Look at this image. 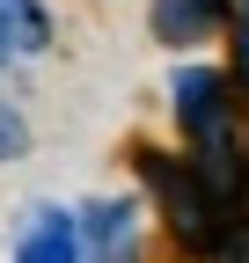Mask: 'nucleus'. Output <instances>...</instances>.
<instances>
[{"instance_id":"f257e3e1","label":"nucleus","mask_w":249,"mask_h":263,"mask_svg":"<svg viewBox=\"0 0 249 263\" xmlns=\"http://www.w3.org/2000/svg\"><path fill=\"white\" fill-rule=\"evenodd\" d=\"M132 176L147 183V205L154 219L169 227V241L183 256H220V241L235 234V212L220 205V190L205 183V168L191 154H169V146H132Z\"/></svg>"},{"instance_id":"f03ea898","label":"nucleus","mask_w":249,"mask_h":263,"mask_svg":"<svg viewBox=\"0 0 249 263\" xmlns=\"http://www.w3.org/2000/svg\"><path fill=\"white\" fill-rule=\"evenodd\" d=\"M169 117H176L183 154L227 146V139H235V124H242L235 73H227V66H212V59H176V73H169Z\"/></svg>"},{"instance_id":"7ed1b4c3","label":"nucleus","mask_w":249,"mask_h":263,"mask_svg":"<svg viewBox=\"0 0 249 263\" xmlns=\"http://www.w3.org/2000/svg\"><path fill=\"white\" fill-rule=\"evenodd\" d=\"M81 227V263H147V212L139 197H88L74 212Z\"/></svg>"},{"instance_id":"20e7f679","label":"nucleus","mask_w":249,"mask_h":263,"mask_svg":"<svg viewBox=\"0 0 249 263\" xmlns=\"http://www.w3.org/2000/svg\"><path fill=\"white\" fill-rule=\"evenodd\" d=\"M235 15V0H147V29H154V44L176 51V59H191L198 44H212L227 29Z\"/></svg>"},{"instance_id":"39448f33","label":"nucleus","mask_w":249,"mask_h":263,"mask_svg":"<svg viewBox=\"0 0 249 263\" xmlns=\"http://www.w3.org/2000/svg\"><path fill=\"white\" fill-rule=\"evenodd\" d=\"M8 263H81V227L66 205H37L15 234V256Z\"/></svg>"},{"instance_id":"423d86ee","label":"nucleus","mask_w":249,"mask_h":263,"mask_svg":"<svg viewBox=\"0 0 249 263\" xmlns=\"http://www.w3.org/2000/svg\"><path fill=\"white\" fill-rule=\"evenodd\" d=\"M0 37H8V51H44L51 44V8L44 0H0Z\"/></svg>"},{"instance_id":"0eeeda50","label":"nucleus","mask_w":249,"mask_h":263,"mask_svg":"<svg viewBox=\"0 0 249 263\" xmlns=\"http://www.w3.org/2000/svg\"><path fill=\"white\" fill-rule=\"evenodd\" d=\"M227 73H235V95H249V0H235L227 15Z\"/></svg>"},{"instance_id":"6e6552de","label":"nucleus","mask_w":249,"mask_h":263,"mask_svg":"<svg viewBox=\"0 0 249 263\" xmlns=\"http://www.w3.org/2000/svg\"><path fill=\"white\" fill-rule=\"evenodd\" d=\"M29 154V124H22V110L0 95V161H22Z\"/></svg>"}]
</instances>
